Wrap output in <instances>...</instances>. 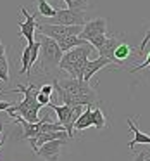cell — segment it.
<instances>
[{
	"label": "cell",
	"instance_id": "obj_1",
	"mask_svg": "<svg viewBox=\"0 0 150 161\" xmlns=\"http://www.w3.org/2000/svg\"><path fill=\"white\" fill-rule=\"evenodd\" d=\"M54 87L60 101L67 106H98V92L90 85V81L78 80L74 76L54 78Z\"/></svg>",
	"mask_w": 150,
	"mask_h": 161
},
{
	"label": "cell",
	"instance_id": "obj_2",
	"mask_svg": "<svg viewBox=\"0 0 150 161\" xmlns=\"http://www.w3.org/2000/svg\"><path fill=\"white\" fill-rule=\"evenodd\" d=\"M11 92H21L24 97H23L21 102H18V104H12L11 108L7 109V114L11 116V118H14L16 114L21 116V118H24L26 121L29 123H36L40 121V109L43 108L42 104L38 102V99H36V95H38L40 92V87L38 85H18V88H14V90Z\"/></svg>",
	"mask_w": 150,
	"mask_h": 161
},
{
	"label": "cell",
	"instance_id": "obj_3",
	"mask_svg": "<svg viewBox=\"0 0 150 161\" xmlns=\"http://www.w3.org/2000/svg\"><path fill=\"white\" fill-rule=\"evenodd\" d=\"M36 40L40 42V57H38L40 68H38V71L43 76H52L55 73V69H59V64H60V59H62L64 52L60 50L57 40L50 38L47 35L38 33Z\"/></svg>",
	"mask_w": 150,
	"mask_h": 161
},
{
	"label": "cell",
	"instance_id": "obj_4",
	"mask_svg": "<svg viewBox=\"0 0 150 161\" xmlns=\"http://www.w3.org/2000/svg\"><path fill=\"white\" fill-rule=\"evenodd\" d=\"M95 47L91 45L90 42H85L83 45H78L74 49L64 52L62 59H60L59 64V69L60 71H67L69 76H74L78 80H83V75H85V68H86L88 63V57H90L91 50Z\"/></svg>",
	"mask_w": 150,
	"mask_h": 161
},
{
	"label": "cell",
	"instance_id": "obj_5",
	"mask_svg": "<svg viewBox=\"0 0 150 161\" xmlns=\"http://www.w3.org/2000/svg\"><path fill=\"white\" fill-rule=\"evenodd\" d=\"M40 23L45 25H66V26H85L86 12L74 11V9H57L52 18H42Z\"/></svg>",
	"mask_w": 150,
	"mask_h": 161
},
{
	"label": "cell",
	"instance_id": "obj_6",
	"mask_svg": "<svg viewBox=\"0 0 150 161\" xmlns=\"http://www.w3.org/2000/svg\"><path fill=\"white\" fill-rule=\"evenodd\" d=\"M50 109H54L57 114V119L59 123L66 128V132L69 133L71 139H74V123L76 119L80 118V114L83 113V106H67V104H62V106H57V104H49Z\"/></svg>",
	"mask_w": 150,
	"mask_h": 161
},
{
	"label": "cell",
	"instance_id": "obj_7",
	"mask_svg": "<svg viewBox=\"0 0 150 161\" xmlns=\"http://www.w3.org/2000/svg\"><path fill=\"white\" fill-rule=\"evenodd\" d=\"M21 14L24 16V21H19V35L23 38H26V43H33L35 42V36H36V18H38V11L35 14H29L28 9L23 5L21 7Z\"/></svg>",
	"mask_w": 150,
	"mask_h": 161
},
{
	"label": "cell",
	"instance_id": "obj_8",
	"mask_svg": "<svg viewBox=\"0 0 150 161\" xmlns=\"http://www.w3.org/2000/svg\"><path fill=\"white\" fill-rule=\"evenodd\" d=\"M67 140L71 139H55V140H49V142H45L43 146L38 147V151H36V156L40 158V159L43 161H59V156H60V149H62V146H66Z\"/></svg>",
	"mask_w": 150,
	"mask_h": 161
},
{
	"label": "cell",
	"instance_id": "obj_9",
	"mask_svg": "<svg viewBox=\"0 0 150 161\" xmlns=\"http://www.w3.org/2000/svg\"><path fill=\"white\" fill-rule=\"evenodd\" d=\"M107 33V19L105 18H95L91 21H86L83 26V31H81V38L83 40H91L97 35H105Z\"/></svg>",
	"mask_w": 150,
	"mask_h": 161
},
{
	"label": "cell",
	"instance_id": "obj_10",
	"mask_svg": "<svg viewBox=\"0 0 150 161\" xmlns=\"http://www.w3.org/2000/svg\"><path fill=\"white\" fill-rule=\"evenodd\" d=\"M107 66H114V64H112V61H111V59H107V57L98 56L97 59H88L86 68H85L83 80H85V81H90L91 78H93V75H95V73H98V71H100L102 68H107Z\"/></svg>",
	"mask_w": 150,
	"mask_h": 161
},
{
	"label": "cell",
	"instance_id": "obj_11",
	"mask_svg": "<svg viewBox=\"0 0 150 161\" xmlns=\"http://www.w3.org/2000/svg\"><path fill=\"white\" fill-rule=\"evenodd\" d=\"M135 54H138V50H135L129 43H126L124 40H122V42L117 45L116 52H114V64H116V68L124 66V64L131 59V56H135Z\"/></svg>",
	"mask_w": 150,
	"mask_h": 161
},
{
	"label": "cell",
	"instance_id": "obj_12",
	"mask_svg": "<svg viewBox=\"0 0 150 161\" xmlns=\"http://www.w3.org/2000/svg\"><path fill=\"white\" fill-rule=\"evenodd\" d=\"M121 42H122L121 35H109L107 33V40H105V43L98 49V56L107 57V59H111L112 64H114V52H116V49H117V45Z\"/></svg>",
	"mask_w": 150,
	"mask_h": 161
},
{
	"label": "cell",
	"instance_id": "obj_13",
	"mask_svg": "<svg viewBox=\"0 0 150 161\" xmlns=\"http://www.w3.org/2000/svg\"><path fill=\"white\" fill-rule=\"evenodd\" d=\"M128 126H129V130H131V132L135 133V137H133V139L128 142L129 151H133V149H135V146H136V144H148V146H150V135L143 133L142 130H140V126L136 125V123L133 121L131 118H128Z\"/></svg>",
	"mask_w": 150,
	"mask_h": 161
},
{
	"label": "cell",
	"instance_id": "obj_14",
	"mask_svg": "<svg viewBox=\"0 0 150 161\" xmlns=\"http://www.w3.org/2000/svg\"><path fill=\"white\" fill-rule=\"evenodd\" d=\"M93 125V106H85V111L80 114V118L74 123V130L83 132Z\"/></svg>",
	"mask_w": 150,
	"mask_h": 161
},
{
	"label": "cell",
	"instance_id": "obj_15",
	"mask_svg": "<svg viewBox=\"0 0 150 161\" xmlns=\"http://www.w3.org/2000/svg\"><path fill=\"white\" fill-rule=\"evenodd\" d=\"M85 42H86V40H83L80 35H69V36H62V38L57 40V43H59L62 52H67V50L74 49V47H78V45H83Z\"/></svg>",
	"mask_w": 150,
	"mask_h": 161
},
{
	"label": "cell",
	"instance_id": "obj_16",
	"mask_svg": "<svg viewBox=\"0 0 150 161\" xmlns=\"http://www.w3.org/2000/svg\"><path fill=\"white\" fill-rule=\"evenodd\" d=\"M35 2H36V11L42 18H52L57 12V9H54L50 5V2H47V0H35Z\"/></svg>",
	"mask_w": 150,
	"mask_h": 161
},
{
	"label": "cell",
	"instance_id": "obj_17",
	"mask_svg": "<svg viewBox=\"0 0 150 161\" xmlns=\"http://www.w3.org/2000/svg\"><path fill=\"white\" fill-rule=\"evenodd\" d=\"M64 4L67 5V9H74V11H85L91 7V0H64Z\"/></svg>",
	"mask_w": 150,
	"mask_h": 161
},
{
	"label": "cell",
	"instance_id": "obj_18",
	"mask_svg": "<svg viewBox=\"0 0 150 161\" xmlns=\"http://www.w3.org/2000/svg\"><path fill=\"white\" fill-rule=\"evenodd\" d=\"M93 126H97L98 130H104L107 126V119H105V113L100 108H93Z\"/></svg>",
	"mask_w": 150,
	"mask_h": 161
},
{
	"label": "cell",
	"instance_id": "obj_19",
	"mask_svg": "<svg viewBox=\"0 0 150 161\" xmlns=\"http://www.w3.org/2000/svg\"><path fill=\"white\" fill-rule=\"evenodd\" d=\"M0 80L9 81V59L7 56H0Z\"/></svg>",
	"mask_w": 150,
	"mask_h": 161
},
{
	"label": "cell",
	"instance_id": "obj_20",
	"mask_svg": "<svg viewBox=\"0 0 150 161\" xmlns=\"http://www.w3.org/2000/svg\"><path fill=\"white\" fill-rule=\"evenodd\" d=\"M105 40H107V33H105V35H97V36H93V38L88 40V42H90L91 45H93L95 49L98 50V49H100V47L105 43Z\"/></svg>",
	"mask_w": 150,
	"mask_h": 161
},
{
	"label": "cell",
	"instance_id": "obj_21",
	"mask_svg": "<svg viewBox=\"0 0 150 161\" xmlns=\"http://www.w3.org/2000/svg\"><path fill=\"white\" fill-rule=\"evenodd\" d=\"M145 68H150V52L145 56V61L136 64V66H133L131 69H129V73H136V71H142V69H145Z\"/></svg>",
	"mask_w": 150,
	"mask_h": 161
},
{
	"label": "cell",
	"instance_id": "obj_22",
	"mask_svg": "<svg viewBox=\"0 0 150 161\" xmlns=\"http://www.w3.org/2000/svg\"><path fill=\"white\" fill-rule=\"evenodd\" d=\"M54 90H55V87H54V83H45V85H40V92L45 95H52Z\"/></svg>",
	"mask_w": 150,
	"mask_h": 161
},
{
	"label": "cell",
	"instance_id": "obj_23",
	"mask_svg": "<svg viewBox=\"0 0 150 161\" xmlns=\"http://www.w3.org/2000/svg\"><path fill=\"white\" fill-rule=\"evenodd\" d=\"M36 99H38V102H40L42 106H49L50 101H52V95H45V94H42V92H38Z\"/></svg>",
	"mask_w": 150,
	"mask_h": 161
},
{
	"label": "cell",
	"instance_id": "obj_24",
	"mask_svg": "<svg viewBox=\"0 0 150 161\" xmlns=\"http://www.w3.org/2000/svg\"><path fill=\"white\" fill-rule=\"evenodd\" d=\"M148 42H150V30L147 31V35H145V38L142 40V45L138 47V56H142L143 52H145V47L148 45Z\"/></svg>",
	"mask_w": 150,
	"mask_h": 161
},
{
	"label": "cell",
	"instance_id": "obj_25",
	"mask_svg": "<svg viewBox=\"0 0 150 161\" xmlns=\"http://www.w3.org/2000/svg\"><path fill=\"white\" fill-rule=\"evenodd\" d=\"M148 154H150V151H140L138 154H135V159L133 161H147Z\"/></svg>",
	"mask_w": 150,
	"mask_h": 161
},
{
	"label": "cell",
	"instance_id": "obj_26",
	"mask_svg": "<svg viewBox=\"0 0 150 161\" xmlns=\"http://www.w3.org/2000/svg\"><path fill=\"white\" fill-rule=\"evenodd\" d=\"M12 104H14V102H5V101H0V113H2V111H7V109L11 108Z\"/></svg>",
	"mask_w": 150,
	"mask_h": 161
},
{
	"label": "cell",
	"instance_id": "obj_27",
	"mask_svg": "<svg viewBox=\"0 0 150 161\" xmlns=\"http://www.w3.org/2000/svg\"><path fill=\"white\" fill-rule=\"evenodd\" d=\"M0 56H5V45L2 42V38H0Z\"/></svg>",
	"mask_w": 150,
	"mask_h": 161
},
{
	"label": "cell",
	"instance_id": "obj_28",
	"mask_svg": "<svg viewBox=\"0 0 150 161\" xmlns=\"http://www.w3.org/2000/svg\"><path fill=\"white\" fill-rule=\"evenodd\" d=\"M2 92H5V90H4V88H0V94H2Z\"/></svg>",
	"mask_w": 150,
	"mask_h": 161
}]
</instances>
